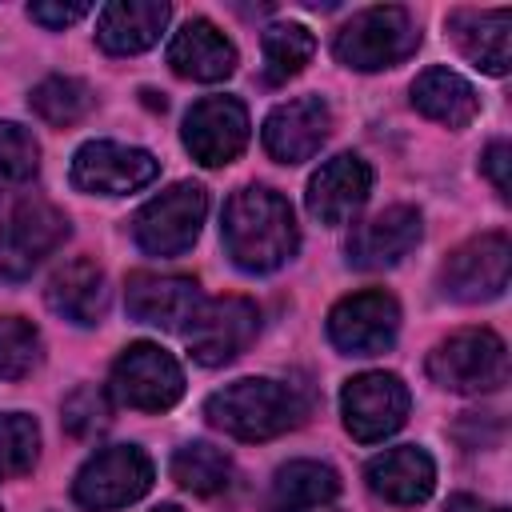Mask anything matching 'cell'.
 Listing matches in <instances>:
<instances>
[{"label": "cell", "mask_w": 512, "mask_h": 512, "mask_svg": "<svg viewBox=\"0 0 512 512\" xmlns=\"http://www.w3.org/2000/svg\"><path fill=\"white\" fill-rule=\"evenodd\" d=\"M428 376L432 384L448 392H496L508 380V348L496 332L488 328H464L440 340L428 356Z\"/></svg>", "instance_id": "obj_3"}, {"label": "cell", "mask_w": 512, "mask_h": 512, "mask_svg": "<svg viewBox=\"0 0 512 512\" xmlns=\"http://www.w3.org/2000/svg\"><path fill=\"white\" fill-rule=\"evenodd\" d=\"M124 304H128L132 320H140V324H152V328H184L204 300H200L196 280H188V276L136 272V276H128Z\"/></svg>", "instance_id": "obj_17"}, {"label": "cell", "mask_w": 512, "mask_h": 512, "mask_svg": "<svg viewBox=\"0 0 512 512\" xmlns=\"http://www.w3.org/2000/svg\"><path fill=\"white\" fill-rule=\"evenodd\" d=\"M444 512H504V508H496V504H488L480 496H452L444 504Z\"/></svg>", "instance_id": "obj_35"}, {"label": "cell", "mask_w": 512, "mask_h": 512, "mask_svg": "<svg viewBox=\"0 0 512 512\" xmlns=\"http://www.w3.org/2000/svg\"><path fill=\"white\" fill-rule=\"evenodd\" d=\"M224 248L236 268L244 272H272L296 252V216L292 204L260 184H248L228 196L224 204V224H220Z\"/></svg>", "instance_id": "obj_1"}, {"label": "cell", "mask_w": 512, "mask_h": 512, "mask_svg": "<svg viewBox=\"0 0 512 512\" xmlns=\"http://www.w3.org/2000/svg\"><path fill=\"white\" fill-rule=\"evenodd\" d=\"M152 512H180V508H176V504H156Z\"/></svg>", "instance_id": "obj_36"}, {"label": "cell", "mask_w": 512, "mask_h": 512, "mask_svg": "<svg viewBox=\"0 0 512 512\" xmlns=\"http://www.w3.org/2000/svg\"><path fill=\"white\" fill-rule=\"evenodd\" d=\"M364 476H368V488H372L380 500L400 504V508L428 500L432 488H436V464H432V456H428L424 448H416V444L380 452L376 460H368V472H364Z\"/></svg>", "instance_id": "obj_19"}, {"label": "cell", "mask_w": 512, "mask_h": 512, "mask_svg": "<svg viewBox=\"0 0 512 512\" xmlns=\"http://www.w3.org/2000/svg\"><path fill=\"white\" fill-rule=\"evenodd\" d=\"M40 172V148L28 128L0 120V188H20Z\"/></svg>", "instance_id": "obj_31"}, {"label": "cell", "mask_w": 512, "mask_h": 512, "mask_svg": "<svg viewBox=\"0 0 512 512\" xmlns=\"http://www.w3.org/2000/svg\"><path fill=\"white\" fill-rule=\"evenodd\" d=\"M508 264H512V248L504 232H484L464 240L440 268L444 292L468 304L480 300H496L508 288Z\"/></svg>", "instance_id": "obj_11"}, {"label": "cell", "mask_w": 512, "mask_h": 512, "mask_svg": "<svg viewBox=\"0 0 512 512\" xmlns=\"http://www.w3.org/2000/svg\"><path fill=\"white\" fill-rule=\"evenodd\" d=\"M204 212H208V196L200 184L192 180L172 184L136 212V244L148 256H180L196 244Z\"/></svg>", "instance_id": "obj_7"}, {"label": "cell", "mask_w": 512, "mask_h": 512, "mask_svg": "<svg viewBox=\"0 0 512 512\" xmlns=\"http://www.w3.org/2000/svg\"><path fill=\"white\" fill-rule=\"evenodd\" d=\"M416 40H420V32L404 8L376 4V8H360L336 32V56H340V64H348L356 72H380V68L400 64L416 48Z\"/></svg>", "instance_id": "obj_4"}, {"label": "cell", "mask_w": 512, "mask_h": 512, "mask_svg": "<svg viewBox=\"0 0 512 512\" xmlns=\"http://www.w3.org/2000/svg\"><path fill=\"white\" fill-rule=\"evenodd\" d=\"M44 296H48V308L56 316H64L72 324H84V328L100 324L104 312H108V280H104L100 264L88 260V256H76L64 268H56Z\"/></svg>", "instance_id": "obj_20"}, {"label": "cell", "mask_w": 512, "mask_h": 512, "mask_svg": "<svg viewBox=\"0 0 512 512\" xmlns=\"http://www.w3.org/2000/svg\"><path fill=\"white\" fill-rule=\"evenodd\" d=\"M396 328H400V308L380 288L352 292L328 312V336L348 356H376L392 348Z\"/></svg>", "instance_id": "obj_12"}, {"label": "cell", "mask_w": 512, "mask_h": 512, "mask_svg": "<svg viewBox=\"0 0 512 512\" xmlns=\"http://www.w3.org/2000/svg\"><path fill=\"white\" fill-rule=\"evenodd\" d=\"M416 240H420V212L408 204H392L380 216H372L368 224L352 228L348 260L356 268H368V272L392 268L416 248Z\"/></svg>", "instance_id": "obj_18"}, {"label": "cell", "mask_w": 512, "mask_h": 512, "mask_svg": "<svg viewBox=\"0 0 512 512\" xmlns=\"http://www.w3.org/2000/svg\"><path fill=\"white\" fill-rule=\"evenodd\" d=\"M228 476H232L228 456H224L220 448L204 444V440H192V444H184V448L172 452V480H176L180 488H188L192 496H212V492H220V488L228 484Z\"/></svg>", "instance_id": "obj_26"}, {"label": "cell", "mask_w": 512, "mask_h": 512, "mask_svg": "<svg viewBox=\"0 0 512 512\" xmlns=\"http://www.w3.org/2000/svg\"><path fill=\"white\" fill-rule=\"evenodd\" d=\"M28 104H32V112H36L40 120L64 128V124H76V120L92 108V92H88V84L76 80V76H48V80H40V84L32 88Z\"/></svg>", "instance_id": "obj_28"}, {"label": "cell", "mask_w": 512, "mask_h": 512, "mask_svg": "<svg viewBox=\"0 0 512 512\" xmlns=\"http://www.w3.org/2000/svg\"><path fill=\"white\" fill-rule=\"evenodd\" d=\"M332 132V112L320 96H296L288 104H276L264 120V148L280 164H300L320 152V144Z\"/></svg>", "instance_id": "obj_15"}, {"label": "cell", "mask_w": 512, "mask_h": 512, "mask_svg": "<svg viewBox=\"0 0 512 512\" xmlns=\"http://www.w3.org/2000/svg\"><path fill=\"white\" fill-rule=\"evenodd\" d=\"M168 16H172V8L164 0H116L100 12L96 40L104 52L132 56V52H144L160 40Z\"/></svg>", "instance_id": "obj_23"}, {"label": "cell", "mask_w": 512, "mask_h": 512, "mask_svg": "<svg viewBox=\"0 0 512 512\" xmlns=\"http://www.w3.org/2000/svg\"><path fill=\"white\" fill-rule=\"evenodd\" d=\"M108 388L120 404H128L136 412H164L184 396V372L172 360V352L140 340L116 356Z\"/></svg>", "instance_id": "obj_6"}, {"label": "cell", "mask_w": 512, "mask_h": 512, "mask_svg": "<svg viewBox=\"0 0 512 512\" xmlns=\"http://www.w3.org/2000/svg\"><path fill=\"white\" fill-rule=\"evenodd\" d=\"M448 28H452V40L460 44V52L492 72V76H504L508 64H512V44H508V28H512V12L508 8H460L448 16Z\"/></svg>", "instance_id": "obj_21"}, {"label": "cell", "mask_w": 512, "mask_h": 512, "mask_svg": "<svg viewBox=\"0 0 512 512\" xmlns=\"http://www.w3.org/2000/svg\"><path fill=\"white\" fill-rule=\"evenodd\" d=\"M312 52H316V40L304 24H272L264 32V76L272 84H284L296 72H304Z\"/></svg>", "instance_id": "obj_27"}, {"label": "cell", "mask_w": 512, "mask_h": 512, "mask_svg": "<svg viewBox=\"0 0 512 512\" xmlns=\"http://www.w3.org/2000/svg\"><path fill=\"white\" fill-rule=\"evenodd\" d=\"M484 176L492 180V188L508 200V164H512V148L504 144V140H496V144H488V152H484Z\"/></svg>", "instance_id": "obj_34"}, {"label": "cell", "mask_w": 512, "mask_h": 512, "mask_svg": "<svg viewBox=\"0 0 512 512\" xmlns=\"http://www.w3.org/2000/svg\"><path fill=\"white\" fill-rule=\"evenodd\" d=\"M368 192H372V168L360 156L340 152L328 164H320V172L308 180V212L320 224H348L364 208Z\"/></svg>", "instance_id": "obj_16"}, {"label": "cell", "mask_w": 512, "mask_h": 512, "mask_svg": "<svg viewBox=\"0 0 512 512\" xmlns=\"http://www.w3.org/2000/svg\"><path fill=\"white\" fill-rule=\"evenodd\" d=\"M68 236V220L48 200H20L0 224V276L24 280L44 256H52Z\"/></svg>", "instance_id": "obj_9"}, {"label": "cell", "mask_w": 512, "mask_h": 512, "mask_svg": "<svg viewBox=\"0 0 512 512\" xmlns=\"http://www.w3.org/2000/svg\"><path fill=\"white\" fill-rule=\"evenodd\" d=\"M340 492V480L328 464L320 460H288L276 480H272V508L276 512H312L320 504H328L332 496Z\"/></svg>", "instance_id": "obj_25"}, {"label": "cell", "mask_w": 512, "mask_h": 512, "mask_svg": "<svg viewBox=\"0 0 512 512\" xmlns=\"http://www.w3.org/2000/svg\"><path fill=\"white\" fill-rule=\"evenodd\" d=\"M152 488V460L136 444H112L84 460L72 480V496L88 512H112L140 500Z\"/></svg>", "instance_id": "obj_5"}, {"label": "cell", "mask_w": 512, "mask_h": 512, "mask_svg": "<svg viewBox=\"0 0 512 512\" xmlns=\"http://www.w3.org/2000/svg\"><path fill=\"white\" fill-rule=\"evenodd\" d=\"M204 416L208 424H216L220 432L236 440H272L300 420V404L288 384L252 376V380H236L212 392L204 404Z\"/></svg>", "instance_id": "obj_2"}, {"label": "cell", "mask_w": 512, "mask_h": 512, "mask_svg": "<svg viewBox=\"0 0 512 512\" xmlns=\"http://www.w3.org/2000/svg\"><path fill=\"white\" fill-rule=\"evenodd\" d=\"M40 360V332L24 316H0V380H24Z\"/></svg>", "instance_id": "obj_30"}, {"label": "cell", "mask_w": 512, "mask_h": 512, "mask_svg": "<svg viewBox=\"0 0 512 512\" xmlns=\"http://www.w3.org/2000/svg\"><path fill=\"white\" fill-rule=\"evenodd\" d=\"M168 64H172V72L184 76V80H204V84H212V80L232 76V68H236V48H232V40H228L216 24H208V20H188V24L172 36V44H168Z\"/></svg>", "instance_id": "obj_22"}, {"label": "cell", "mask_w": 512, "mask_h": 512, "mask_svg": "<svg viewBox=\"0 0 512 512\" xmlns=\"http://www.w3.org/2000/svg\"><path fill=\"white\" fill-rule=\"evenodd\" d=\"M156 172H160V164L152 160V152L116 144V140H88L72 156V184L80 192H100V196L136 192V188L152 184Z\"/></svg>", "instance_id": "obj_13"}, {"label": "cell", "mask_w": 512, "mask_h": 512, "mask_svg": "<svg viewBox=\"0 0 512 512\" xmlns=\"http://www.w3.org/2000/svg\"><path fill=\"white\" fill-rule=\"evenodd\" d=\"M248 144V112L236 96H204L184 116V148L204 168L232 164Z\"/></svg>", "instance_id": "obj_14"}, {"label": "cell", "mask_w": 512, "mask_h": 512, "mask_svg": "<svg viewBox=\"0 0 512 512\" xmlns=\"http://www.w3.org/2000/svg\"><path fill=\"white\" fill-rule=\"evenodd\" d=\"M40 452V428L24 412H4L0 416V480L24 476L36 464Z\"/></svg>", "instance_id": "obj_29"}, {"label": "cell", "mask_w": 512, "mask_h": 512, "mask_svg": "<svg viewBox=\"0 0 512 512\" xmlns=\"http://www.w3.org/2000/svg\"><path fill=\"white\" fill-rule=\"evenodd\" d=\"M412 104L444 128H468L480 112L476 88L464 76H456L452 68H424L412 84Z\"/></svg>", "instance_id": "obj_24"}, {"label": "cell", "mask_w": 512, "mask_h": 512, "mask_svg": "<svg viewBox=\"0 0 512 512\" xmlns=\"http://www.w3.org/2000/svg\"><path fill=\"white\" fill-rule=\"evenodd\" d=\"M256 328H260V312L252 300L220 296V300H204L196 308V316L184 324V344L200 364L220 368V364L236 360L256 340Z\"/></svg>", "instance_id": "obj_8"}, {"label": "cell", "mask_w": 512, "mask_h": 512, "mask_svg": "<svg viewBox=\"0 0 512 512\" xmlns=\"http://www.w3.org/2000/svg\"><path fill=\"white\" fill-rule=\"evenodd\" d=\"M104 424H108V400H104L100 388L84 384V388H76V392L64 400V428H68L72 436H92V432H100Z\"/></svg>", "instance_id": "obj_32"}, {"label": "cell", "mask_w": 512, "mask_h": 512, "mask_svg": "<svg viewBox=\"0 0 512 512\" xmlns=\"http://www.w3.org/2000/svg\"><path fill=\"white\" fill-rule=\"evenodd\" d=\"M28 16L36 24H44V28H68L80 16H88V4H32Z\"/></svg>", "instance_id": "obj_33"}, {"label": "cell", "mask_w": 512, "mask_h": 512, "mask_svg": "<svg viewBox=\"0 0 512 512\" xmlns=\"http://www.w3.org/2000/svg\"><path fill=\"white\" fill-rule=\"evenodd\" d=\"M340 412H344V428L360 444H376V440L392 436L404 424V416H408V388L392 372H360V376H352L344 384Z\"/></svg>", "instance_id": "obj_10"}]
</instances>
